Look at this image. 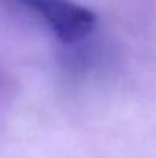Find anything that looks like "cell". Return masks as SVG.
<instances>
[{
	"mask_svg": "<svg viewBox=\"0 0 156 158\" xmlns=\"http://www.w3.org/2000/svg\"><path fill=\"white\" fill-rule=\"evenodd\" d=\"M14 5L37 15L54 32V35L66 43H78L84 40L97 25V15L89 8L74 0H11Z\"/></svg>",
	"mask_w": 156,
	"mask_h": 158,
	"instance_id": "cell-1",
	"label": "cell"
}]
</instances>
